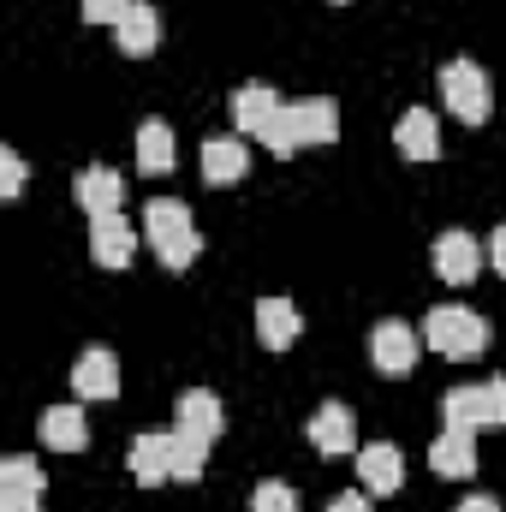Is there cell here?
Listing matches in <instances>:
<instances>
[{
  "label": "cell",
  "instance_id": "4",
  "mask_svg": "<svg viewBox=\"0 0 506 512\" xmlns=\"http://www.w3.org/2000/svg\"><path fill=\"white\" fill-rule=\"evenodd\" d=\"M441 417H447V429H465V435L506 429V376H489L483 387H453L441 399Z\"/></svg>",
  "mask_w": 506,
  "mask_h": 512
},
{
  "label": "cell",
  "instance_id": "32",
  "mask_svg": "<svg viewBox=\"0 0 506 512\" xmlns=\"http://www.w3.org/2000/svg\"><path fill=\"white\" fill-rule=\"evenodd\" d=\"M334 6H346V0H334Z\"/></svg>",
  "mask_w": 506,
  "mask_h": 512
},
{
  "label": "cell",
  "instance_id": "23",
  "mask_svg": "<svg viewBox=\"0 0 506 512\" xmlns=\"http://www.w3.org/2000/svg\"><path fill=\"white\" fill-rule=\"evenodd\" d=\"M203 465H209V441H197V435L173 429V483H197V477H203Z\"/></svg>",
  "mask_w": 506,
  "mask_h": 512
},
{
  "label": "cell",
  "instance_id": "9",
  "mask_svg": "<svg viewBox=\"0 0 506 512\" xmlns=\"http://www.w3.org/2000/svg\"><path fill=\"white\" fill-rule=\"evenodd\" d=\"M173 429H185V435H197V441H215V435L227 429L221 399H215L209 387H185V393L173 399Z\"/></svg>",
  "mask_w": 506,
  "mask_h": 512
},
{
  "label": "cell",
  "instance_id": "24",
  "mask_svg": "<svg viewBox=\"0 0 506 512\" xmlns=\"http://www.w3.org/2000/svg\"><path fill=\"white\" fill-rule=\"evenodd\" d=\"M0 489H42V471H36V459H24V453L0 459Z\"/></svg>",
  "mask_w": 506,
  "mask_h": 512
},
{
  "label": "cell",
  "instance_id": "2",
  "mask_svg": "<svg viewBox=\"0 0 506 512\" xmlns=\"http://www.w3.org/2000/svg\"><path fill=\"white\" fill-rule=\"evenodd\" d=\"M423 346L441 352V358H453V364L483 358L489 352V322L477 310H465V304H435L429 322H423Z\"/></svg>",
  "mask_w": 506,
  "mask_h": 512
},
{
  "label": "cell",
  "instance_id": "25",
  "mask_svg": "<svg viewBox=\"0 0 506 512\" xmlns=\"http://www.w3.org/2000/svg\"><path fill=\"white\" fill-rule=\"evenodd\" d=\"M251 512H298V495L286 489V483H256V495H251Z\"/></svg>",
  "mask_w": 506,
  "mask_h": 512
},
{
  "label": "cell",
  "instance_id": "1",
  "mask_svg": "<svg viewBox=\"0 0 506 512\" xmlns=\"http://www.w3.org/2000/svg\"><path fill=\"white\" fill-rule=\"evenodd\" d=\"M143 239L155 245V256L179 274V268H191L197 256H203V233L191 227V209L179 203V197H155V203H143Z\"/></svg>",
  "mask_w": 506,
  "mask_h": 512
},
{
  "label": "cell",
  "instance_id": "8",
  "mask_svg": "<svg viewBox=\"0 0 506 512\" xmlns=\"http://www.w3.org/2000/svg\"><path fill=\"white\" fill-rule=\"evenodd\" d=\"M310 447H316V453H328V459L358 453V417H352V405L328 399V405L310 417Z\"/></svg>",
  "mask_w": 506,
  "mask_h": 512
},
{
  "label": "cell",
  "instance_id": "26",
  "mask_svg": "<svg viewBox=\"0 0 506 512\" xmlns=\"http://www.w3.org/2000/svg\"><path fill=\"white\" fill-rule=\"evenodd\" d=\"M131 6H137V0H84V18H90V24H120Z\"/></svg>",
  "mask_w": 506,
  "mask_h": 512
},
{
  "label": "cell",
  "instance_id": "22",
  "mask_svg": "<svg viewBox=\"0 0 506 512\" xmlns=\"http://www.w3.org/2000/svg\"><path fill=\"white\" fill-rule=\"evenodd\" d=\"M137 167L143 173H173V126L149 120V126L137 131Z\"/></svg>",
  "mask_w": 506,
  "mask_h": 512
},
{
  "label": "cell",
  "instance_id": "31",
  "mask_svg": "<svg viewBox=\"0 0 506 512\" xmlns=\"http://www.w3.org/2000/svg\"><path fill=\"white\" fill-rule=\"evenodd\" d=\"M459 512H501V501H495V495H465Z\"/></svg>",
  "mask_w": 506,
  "mask_h": 512
},
{
  "label": "cell",
  "instance_id": "16",
  "mask_svg": "<svg viewBox=\"0 0 506 512\" xmlns=\"http://www.w3.org/2000/svg\"><path fill=\"white\" fill-rule=\"evenodd\" d=\"M245 173H251L245 137H209V143H203V179H209V185H233V179H245Z\"/></svg>",
  "mask_w": 506,
  "mask_h": 512
},
{
  "label": "cell",
  "instance_id": "18",
  "mask_svg": "<svg viewBox=\"0 0 506 512\" xmlns=\"http://www.w3.org/2000/svg\"><path fill=\"white\" fill-rule=\"evenodd\" d=\"M131 477H137L143 489H155V483L173 477V429H167V435H137V441H131Z\"/></svg>",
  "mask_w": 506,
  "mask_h": 512
},
{
  "label": "cell",
  "instance_id": "21",
  "mask_svg": "<svg viewBox=\"0 0 506 512\" xmlns=\"http://www.w3.org/2000/svg\"><path fill=\"white\" fill-rule=\"evenodd\" d=\"M274 114H280V96H274L268 84H245V90H233V126H239V131L262 137Z\"/></svg>",
  "mask_w": 506,
  "mask_h": 512
},
{
  "label": "cell",
  "instance_id": "29",
  "mask_svg": "<svg viewBox=\"0 0 506 512\" xmlns=\"http://www.w3.org/2000/svg\"><path fill=\"white\" fill-rule=\"evenodd\" d=\"M483 251H489V262H495V274H506V227L489 233V245H483Z\"/></svg>",
  "mask_w": 506,
  "mask_h": 512
},
{
  "label": "cell",
  "instance_id": "6",
  "mask_svg": "<svg viewBox=\"0 0 506 512\" xmlns=\"http://www.w3.org/2000/svg\"><path fill=\"white\" fill-rule=\"evenodd\" d=\"M417 346H423V328L387 316V322H376V334H370V364H376L381 376H411Z\"/></svg>",
  "mask_w": 506,
  "mask_h": 512
},
{
  "label": "cell",
  "instance_id": "3",
  "mask_svg": "<svg viewBox=\"0 0 506 512\" xmlns=\"http://www.w3.org/2000/svg\"><path fill=\"white\" fill-rule=\"evenodd\" d=\"M441 102H447V114H459L465 126H483V120L495 114V84H489V72H483L477 60H447V66H441Z\"/></svg>",
  "mask_w": 506,
  "mask_h": 512
},
{
  "label": "cell",
  "instance_id": "19",
  "mask_svg": "<svg viewBox=\"0 0 506 512\" xmlns=\"http://www.w3.org/2000/svg\"><path fill=\"white\" fill-rule=\"evenodd\" d=\"M36 435H42V447H54V453H78V447H84V405H48V411L36 417Z\"/></svg>",
  "mask_w": 506,
  "mask_h": 512
},
{
  "label": "cell",
  "instance_id": "27",
  "mask_svg": "<svg viewBox=\"0 0 506 512\" xmlns=\"http://www.w3.org/2000/svg\"><path fill=\"white\" fill-rule=\"evenodd\" d=\"M0 191H6V197L24 191V161H18V149H0Z\"/></svg>",
  "mask_w": 506,
  "mask_h": 512
},
{
  "label": "cell",
  "instance_id": "12",
  "mask_svg": "<svg viewBox=\"0 0 506 512\" xmlns=\"http://www.w3.org/2000/svg\"><path fill=\"white\" fill-rule=\"evenodd\" d=\"M298 334H304V316H298L292 298H256V340L268 352H286Z\"/></svg>",
  "mask_w": 506,
  "mask_h": 512
},
{
  "label": "cell",
  "instance_id": "15",
  "mask_svg": "<svg viewBox=\"0 0 506 512\" xmlns=\"http://www.w3.org/2000/svg\"><path fill=\"white\" fill-rule=\"evenodd\" d=\"M393 143H399L405 161H435V155H441V126H435V114H429V108H405Z\"/></svg>",
  "mask_w": 506,
  "mask_h": 512
},
{
  "label": "cell",
  "instance_id": "11",
  "mask_svg": "<svg viewBox=\"0 0 506 512\" xmlns=\"http://www.w3.org/2000/svg\"><path fill=\"white\" fill-rule=\"evenodd\" d=\"M483 256L489 251H477V239L471 233H441L435 239V274L447 280V286H465V280H477V268H483Z\"/></svg>",
  "mask_w": 506,
  "mask_h": 512
},
{
  "label": "cell",
  "instance_id": "14",
  "mask_svg": "<svg viewBox=\"0 0 506 512\" xmlns=\"http://www.w3.org/2000/svg\"><path fill=\"white\" fill-rule=\"evenodd\" d=\"M131 251H137V233H131L126 215H102V221H90V256H96V268H126Z\"/></svg>",
  "mask_w": 506,
  "mask_h": 512
},
{
  "label": "cell",
  "instance_id": "28",
  "mask_svg": "<svg viewBox=\"0 0 506 512\" xmlns=\"http://www.w3.org/2000/svg\"><path fill=\"white\" fill-rule=\"evenodd\" d=\"M42 489H0V512H42Z\"/></svg>",
  "mask_w": 506,
  "mask_h": 512
},
{
  "label": "cell",
  "instance_id": "13",
  "mask_svg": "<svg viewBox=\"0 0 506 512\" xmlns=\"http://www.w3.org/2000/svg\"><path fill=\"white\" fill-rule=\"evenodd\" d=\"M72 191H78V209H84L90 221H102V215H120V197H126V179H120V173H108V167H84Z\"/></svg>",
  "mask_w": 506,
  "mask_h": 512
},
{
  "label": "cell",
  "instance_id": "17",
  "mask_svg": "<svg viewBox=\"0 0 506 512\" xmlns=\"http://www.w3.org/2000/svg\"><path fill=\"white\" fill-rule=\"evenodd\" d=\"M429 471H435V477H471V471H477V435L441 429L435 447H429Z\"/></svg>",
  "mask_w": 506,
  "mask_h": 512
},
{
  "label": "cell",
  "instance_id": "7",
  "mask_svg": "<svg viewBox=\"0 0 506 512\" xmlns=\"http://www.w3.org/2000/svg\"><path fill=\"white\" fill-rule=\"evenodd\" d=\"M72 393L78 399H120V358L108 346H84L78 364H72Z\"/></svg>",
  "mask_w": 506,
  "mask_h": 512
},
{
  "label": "cell",
  "instance_id": "30",
  "mask_svg": "<svg viewBox=\"0 0 506 512\" xmlns=\"http://www.w3.org/2000/svg\"><path fill=\"white\" fill-rule=\"evenodd\" d=\"M328 512H370V495H334Z\"/></svg>",
  "mask_w": 506,
  "mask_h": 512
},
{
  "label": "cell",
  "instance_id": "20",
  "mask_svg": "<svg viewBox=\"0 0 506 512\" xmlns=\"http://www.w3.org/2000/svg\"><path fill=\"white\" fill-rule=\"evenodd\" d=\"M114 36H120V48H126L131 60L155 54V42H161V18H155V6H149V0H137L126 18L114 24Z\"/></svg>",
  "mask_w": 506,
  "mask_h": 512
},
{
  "label": "cell",
  "instance_id": "5",
  "mask_svg": "<svg viewBox=\"0 0 506 512\" xmlns=\"http://www.w3.org/2000/svg\"><path fill=\"white\" fill-rule=\"evenodd\" d=\"M280 120H286L292 149H316V143H334L340 137V108L328 96H298V102L280 108Z\"/></svg>",
  "mask_w": 506,
  "mask_h": 512
},
{
  "label": "cell",
  "instance_id": "10",
  "mask_svg": "<svg viewBox=\"0 0 506 512\" xmlns=\"http://www.w3.org/2000/svg\"><path fill=\"white\" fill-rule=\"evenodd\" d=\"M358 483H364V495H399L405 489V459L393 441L358 447Z\"/></svg>",
  "mask_w": 506,
  "mask_h": 512
}]
</instances>
